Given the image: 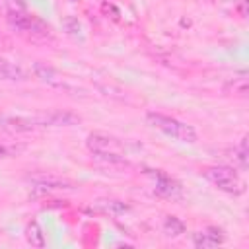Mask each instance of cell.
<instances>
[{"mask_svg":"<svg viewBox=\"0 0 249 249\" xmlns=\"http://www.w3.org/2000/svg\"><path fill=\"white\" fill-rule=\"evenodd\" d=\"M146 121H148L154 128H158V130H161V132H165V134H169V136H173V138H177V140H181V142H189V144H191V142L196 140L195 128H193L191 124H185V123L173 119V117H167V115L150 111V113L146 115Z\"/></svg>","mask_w":249,"mask_h":249,"instance_id":"6da1fadb","label":"cell"},{"mask_svg":"<svg viewBox=\"0 0 249 249\" xmlns=\"http://www.w3.org/2000/svg\"><path fill=\"white\" fill-rule=\"evenodd\" d=\"M204 177L208 181H212L220 191H226V193H231V195H239L245 189V185H243L241 177L237 175V171L231 169V167H226V165L208 167L204 171Z\"/></svg>","mask_w":249,"mask_h":249,"instance_id":"7a4b0ae2","label":"cell"},{"mask_svg":"<svg viewBox=\"0 0 249 249\" xmlns=\"http://www.w3.org/2000/svg\"><path fill=\"white\" fill-rule=\"evenodd\" d=\"M86 144L93 154H119L121 156V150H123V144L117 138L109 134H101V132H91Z\"/></svg>","mask_w":249,"mask_h":249,"instance_id":"3957f363","label":"cell"},{"mask_svg":"<svg viewBox=\"0 0 249 249\" xmlns=\"http://www.w3.org/2000/svg\"><path fill=\"white\" fill-rule=\"evenodd\" d=\"M224 230L220 228H206L204 231H198L193 235V243L198 249H208V247H216L224 241Z\"/></svg>","mask_w":249,"mask_h":249,"instance_id":"277c9868","label":"cell"},{"mask_svg":"<svg viewBox=\"0 0 249 249\" xmlns=\"http://www.w3.org/2000/svg\"><path fill=\"white\" fill-rule=\"evenodd\" d=\"M41 126L39 119H27V117H2L0 119V128L10 130V132H27Z\"/></svg>","mask_w":249,"mask_h":249,"instance_id":"5b68a950","label":"cell"},{"mask_svg":"<svg viewBox=\"0 0 249 249\" xmlns=\"http://www.w3.org/2000/svg\"><path fill=\"white\" fill-rule=\"evenodd\" d=\"M29 183H33L37 189L41 191H53V189H74V185L66 179H60L56 175H45V173H39V175H31L29 177Z\"/></svg>","mask_w":249,"mask_h":249,"instance_id":"8992f818","label":"cell"},{"mask_svg":"<svg viewBox=\"0 0 249 249\" xmlns=\"http://www.w3.org/2000/svg\"><path fill=\"white\" fill-rule=\"evenodd\" d=\"M154 179H156V193L158 195L167 196V198H175V196L181 195V185L177 181H173L171 177H167L165 173L156 171L154 173Z\"/></svg>","mask_w":249,"mask_h":249,"instance_id":"52a82bcc","label":"cell"},{"mask_svg":"<svg viewBox=\"0 0 249 249\" xmlns=\"http://www.w3.org/2000/svg\"><path fill=\"white\" fill-rule=\"evenodd\" d=\"M33 70H35L37 78H41L43 82H47V84H51V86H54V88H60V89H72V88L62 80V76H60L54 68H51V66H47V64H41V62H35V64H33Z\"/></svg>","mask_w":249,"mask_h":249,"instance_id":"ba28073f","label":"cell"},{"mask_svg":"<svg viewBox=\"0 0 249 249\" xmlns=\"http://www.w3.org/2000/svg\"><path fill=\"white\" fill-rule=\"evenodd\" d=\"M39 123H41V126H70V124L80 123V117L74 113H68V111H54L47 117H41Z\"/></svg>","mask_w":249,"mask_h":249,"instance_id":"9c48e42d","label":"cell"},{"mask_svg":"<svg viewBox=\"0 0 249 249\" xmlns=\"http://www.w3.org/2000/svg\"><path fill=\"white\" fill-rule=\"evenodd\" d=\"M8 23L12 25V27H16V29H19V31H29V29H33L35 25H37V21L31 18V16H27V14H23V12H8Z\"/></svg>","mask_w":249,"mask_h":249,"instance_id":"30bf717a","label":"cell"},{"mask_svg":"<svg viewBox=\"0 0 249 249\" xmlns=\"http://www.w3.org/2000/svg\"><path fill=\"white\" fill-rule=\"evenodd\" d=\"M25 237H27V241H29L33 247H45V235H43V230H41V226H39L37 222L27 224Z\"/></svg>","mask_w":249,"mask_h":249,"instance_id":"8fae6325","label":"cell"},{"mask_svg":"<svg viewBox=\"0 0 249 249\" xmlns=\"http://www.w3.org/2000/svg\"><path fill=\"white\" fill-rule=\"evenodd\" d=\"M163 231L169 237H177V235H181L185 231V224L177 216H167L165 222H163Z\"/></svg>","mask_w":249,"mask_h":249,"instance_id":"7c38bea8","label":"cell"},{"mask_svg":"<svg viewBox=\"0 0 249 249\" xmlns=\"http://www.w3.org/2000/svg\"><path fill=\"white\" fill-rule=\"evenodd\" d=\"M0 78H8V80H23L25 74L21 68L6 62V60H0Z\"/></svg>","mask_w":249,"mask_h":249,"instance_id":"4fadbf2b","label":"cell"},{"mask_svg":"<svg viewBox=\"0 0 249 249\" xmlns=\"http://www.w3.org/2000/svg\"><path fill=\"white\" fill-rule=\"evenodd\" d=\"M99 208L103 212H111V214H121L124 210H128V206L121 200H99Z\"/></svg>","mask_w":249,"mask_h":249,"instance_id":"5bb4252c","label":"cell"},{"mask_svg":"<svg viewBox=\"0 0 249 249\" xmlns=\"http://www.w3.org/2000/svg\"><path fill=\"white\" fill-rule=\"evenodd\" d=\"M25 150L23 144H0V160H6V158H14L18 154H21Z\"/></svg>","mask_w":249,"mask_h":249,"instance_id":"9a60e30c","label":"cell"},{"mask_svg":"<svg viewBox=\"0 0 249 249\" xmlns=\"http://www.w3.org/2000/svg\"><path fill=\"white\" fill-rule=\"evenodd\" d=\"M233 156H235V160L239 161V165L245 169V167H247V138H245V136L241 138L239 148L235 150V154H233Z\"/></svg>","mask_w":249,"mask_h":249,"instance_id":"2e32d148","label":"cell"},{"mask_svg":"<svg viewBox=\"0 0 249 249\" xmlns=\"http://www.w3.org/2000/svg\"><path fill=\"white\" fill-rule=\"evenodd\" d=\"M62 27H64L68 33H78V31H80V21H78L76 18L68 16V18L62 19Z\"/></svg>","mask_w":249,"mask_h":249,"instance_id":"e0dca14e","label":"cell"},{"mask_svg":"<svg viewBox=\"0 0 249 249\" xmlns=\"http://www.w3.org/2000/svg\"><path fill=\"white\" fill-rule=\"evenodd\" d=\"M235 10L239 12V16H247V0H237V4H235Z\"/></svg>","mask_w":249,"mask_h":249,"instance_id":"ac0fdd59","label":"cell"},{"mask_svg":"<svg viewBox=\"0 0 249 249\" xmlns=\"http://www.w3.org/2000/svg\"><path fill=\"white\" fill-rule=\"evenodd\" d=\"M16 2H18L19 6H25V2H23V0H16Z\"/></svg>","mask_w":249,"mask_h":249,"instance_id":"d6986e66","label":"cell"}]
</instances>
